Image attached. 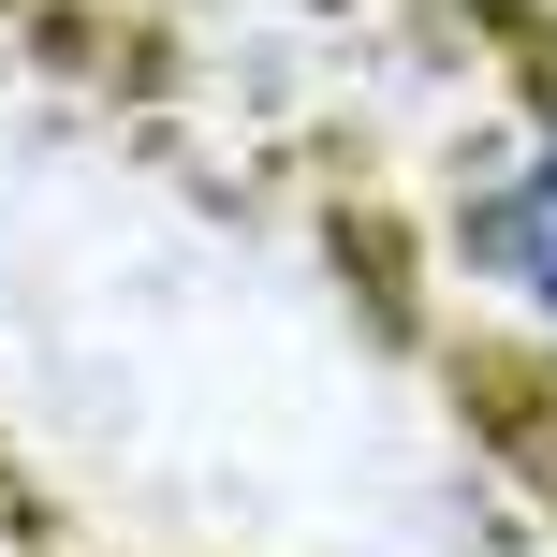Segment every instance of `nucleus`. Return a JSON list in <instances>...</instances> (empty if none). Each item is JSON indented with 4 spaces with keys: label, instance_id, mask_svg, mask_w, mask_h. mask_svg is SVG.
Returning a JSON list of instances; mask_svg holds the SVG:
<instances>
[{
    "label": "nucleus",
    "instance_id": "1",
    "mask_svg": "<svg viewBox=\"0 0 557 557\" xmlns=\"http://www.w3.org/2000/svg\"><path fill=\"white\" fill-rule=\"evenodd\" d=\"M484 264H499L513 294H529L543 323H557V133L529 147V162H513V191L484 206Z\"/></svg>",
    "mask_w": 557,
    "mask_h": 557
}]
</instances>
